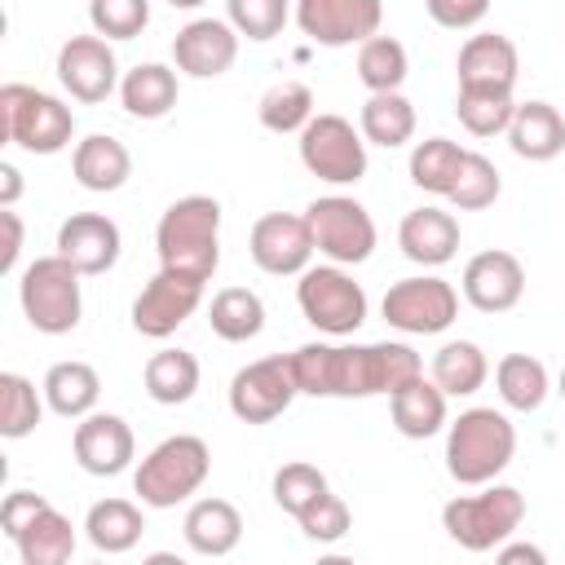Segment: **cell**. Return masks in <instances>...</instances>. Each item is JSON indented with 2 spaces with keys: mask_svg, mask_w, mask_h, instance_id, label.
Returning <instances> with one entry per match:
<instances>
[{
  "mask_svg": "<svg viewBox=\"0 0 565 565\" xmlns=\"http://www.w3.org/2000/svg\"><path fill=\"white\" fill-rule=\"evenodd\" d=\"M516 71H521V57H516V44L499 31H477L463 40L459 57H455V75L459 84H472V88H512L516 84Z\"/></svg>",
  "mask_w": 565,
  "mask_h": 565,
  "instance_id": "obj_22",
  "label": "cell"
},
{
  "mask_svg": "<svg viewBox=\"0 0 565 565\" xmlns=\"http://www.w3.org/2000/svg\"><path fill=\"white\" fill-rule=\"evenodd\" d=\"M291 4L287 0H225V18L238 35H247L252 44H265L274 35H282Z\"/></svg>",
  "mask_w": 565,
  "mask_h": 565,
  "instance_id": "obj_44",
  "label": "cell"
},
{
  "mask_svg": "<svg viewBox=\"0 0 565 565\" xmlns=\"http://www.w3.org/2000/svg\"><path fill=\"white\" fill-rule=\"evenodd\" d=\"M516 455V428L494 406H468L446 424V472L459 486L494 481Z\"/></svg>",
  "mask_w": 565,
  "mask_h": 565,
  "instance_id": "obj_2",
  "label": "cell"
},
{
  "mask_svg": "<svg viewBox=\"0 0 565 565\" xmlns=\"http://www.w3.org/2000/svg\"><path fill=\"white\" fill-rule=\"evenodd\" d=\"M238 31L230 18H194L172 35V62L190 79H216L234 66L238 57Z\"/></svg>",
  "mask_w": 565,
  "mask_h": 565,
  "instance_id": "obj_17",
  "label": "cell"
},
{
  "mask_svg": "<svg viewBox=\"0 0 565 565\" xmlns=\"http://www.w3.org/2000/svg\"><path fill=\"white\" fill-rule=\"evenodd\" d=\"M75 137V110L40 93L31 84H4L0 88V141L22 146L26 154H57Z\"/></svg>",
  "mask_w": 565,
  "mask_h": 565,
  "instance_id": "obj_5",
  "label": "cell"
},
{
  "mask_svg": "<svg viewBox=\"0 0 565 565\" xmlns=\"http://www.w3.org/2000/svg\"><path fill=\"white\" fill-rule=\"evenodd\" d=\"M79 269L66 260V256H35L22 278H18V300H22V313L26 322L40 331V335H66L79 327V313H84V296H79Z\"/></svg>",
  "mask_w": 565,
  "mask_h": 565,
  "instance_id": "obj_6",
  "label": "cell"
},
{
  "mask_svg": "<svg viewBox=\"0 0 565 565\" xmlns=\"http://www.w3.org/2000/svg\"><path fill=\"white\" fill-rule=\"evenodd\" d=\"M331 486H327V472L322 468H313V463H282L278 472H274V503L287 512V516H300L309 503H318L322 494H327Z\"/></svg>",
  "mask_w": 565,
  "mask_h": 565,
  "instance_id": "obj_43",
  "label": "cell"
},
{
  "mask_svg": "<svg viewBox=\"0 0 565 565\" xmlns=\"http://www.w3.org/2000/svg\"><path fill=\"white\" fill-rule=\"evenodd\" d=\"M313 247L335 265H362L375 252V221L349 194H322L305 207Z\"/></svg>",
  "mask_w": 565,
  "mask_h": 565,
  "instance_id": "obj_10",
  "label": "cell"
},
{
  "mask_svg": "<svg viewBox=\"0 0 565 565\" xmlns=\"http://www.w3.org/2000/svg\"><path fill=\"white\" fill-rule=\"evenodd\" d=\"M556 393H561V397H565V371H561V380H556Z\"/></svg>",
  "mask_w": 565,
  "mask_h": 565,
  "instance_id": "obj_53",
  "label": "cell"
},
{
  "mask_svg": "<svg viewBox=\"0 0 565 565\" xmlns=\"http://www.w3.org/2000/svg\"><path fill=\"white\" fill-rule=\"evenodd\" d=\"M296 137L309 177L327 185H358L366 177V137L344 115H313Z\"/></svg>",
  "mask_w": 565,
  "mask_h": 565,
  "instance_id": "obj_8",
  "label": "cell"
},
{
  "mask_svg": "<svg viewBox=\"0 0 565 565\" xmlns=\"http://www.w3.org/2000/svg\"><path fill=\"white\" fill-rule=\"evenodd\" d=\"M380 313L393 331L406 335H441L455 318H459V291L437 278V274H415V278H397L384 300Z\"/></svg>",
  "mask_w": 565,
  "mask_h": 565,
  "instance_id": "obj_11",
  "label": "cell"
},
{
  "mask_svg": "<svg viewBox=\"0 0 565 565\" xmlns=\"http://www.w3.org/2000/svg\"><path fill=\"white\" fill-rule=\"evenodd\" d=\"M433 384L446 393V397H472L486 375H490V362L481 353L477 340H446L437 353H433Z\"/></svg>",
  "mask_w": 565,
  "mask_h": 565,
  "instance_id": "obj_34",
  "label": "cell"
},
{
  "mask_svg": "<svg viewBox=\"0 0 565 565\" xmlns=\"http://www.w3.org/2000/svg\"><path fill=\"white\" fill-rule=\"evenodd\" d=\"M291 375L296 388L309 397H335V380H340V344H300L291 353Z\"/></svg>",
  "mask_w": 565,
  "mask_h": 565,
  "instance_id": "obj_42",
  "label": "cell"
},
{
  "mask_svg": "<svg viewBox=\"0 0 565 565\" xmlns=\"http://www.w3.org/2000/svg\"><path fill=\"white\" fill-rule=\"evenodd\" d=\"M84 534H88V543H93L97 552L124 556V552H132V547L141 543L146 516H141V508H137L132 499H102V503L88 508Z\"/></svg>",
  "mask_w": 565,
  "mask_h": 565,
  "instance_id": "obj_28",
  "label": "cell"
},
{
  "mask_svg": "<svg viewBox=\"0 0 565 565\" xmlns=\"http://www.w3.org/2000/svg\"><path fill=\"white\" fill-rule=\"evenodd\" d=\"M384 0H296V26L327 49L362 44L380 35Z\"/></svg>",
  "mask_w": 565,
  "mask_h": 565,
  "instance_id": "obj_13",
  "label": "cell"
},
{
  "mask_svg": "<svg viewBox=\"0 0 565 565\" xmlns=\"http://www.w3.org/2000/svg\"><path fill=\"white\" fill-rule=\"evenodd\" d=\"M44 402H49V411L53 415H62V419H84V415H93V406H97V397H102V375L88 366V362H79V358H71V362H53L49 371H44Z\"/></svg>",
  "mask_w": 565,
  "mask_h": 565,
  "instance_id": "obj_27",
  "label": "cell"
},
{
  "mask_svg": "<svg viewBox=\"0 0 565 565\" xmlns=\"http://www.w3.org/2000/svg\"><path fill=\"white\" fill-rule=\"evenodd\" d=\"M119 247H124V234H119V225H115L110 216H102V212H71V216L57 225V256H66L84 278L115 269Z\"/></svg>",
  "mask_w": 565,
  "mask_h": 565,
  "instance_id": "obj_20",
  "label": "cell"
},
{
  "mask_svg": "<svg viewBox=\"0 0 565 565\" xmlns=\"http://www.w3.org/2000/svg\"><path fill=\"white\" fill-rule=\"evenodd\" d=\"M397 247L406 260L437 269V265L455 260V252H459V221L446 207H415L397 225Z\"/></svg>",
  "mask_w": 565,
  "mask_h": 565,
  "instance_id": "obj_21",
  "label": "cell"
},
{
  "mask_svg": "<svg viewBox=\"0 0 565 565\" xmlns=\"http://www.w3.org/2000/svg\"><path fill=\"white\" fill-rule=\"evenodd\" d=\"M247 252H252L256 269H265L274 278H291V274L300 278L318 247H313V234H309L305 216H296V212H265L252 225V234H247Z\"/></svg>",
  "mask_w": 565,
  "mask_h": 565,
  "instance_id": "obj_15",
  "label": "cell"
},
{
  "mask_svg": "<svg viewBox=\"0 0 565 565\" xmlns=\"http://www.w3.org/2000/svg\"><path fill=\"white\" fill-rule=\"evenodd\" d=\"M22 194V172L13 163H0V207H13Z\"/></svg>",
  "mask_w": 565,
  "mask_h": 565,
  "instance_id": "obj_51",
  "label": "cell"
},
{
  "mask_svg": "<svg viewBox=\"0 0 565 565\" xmlns=\"http://www.w3.org/2000/svg\"><path fill=\"white\" fill-rule=\"evenodd\" d=\"M463 154H468V150H463L459 141H450V137L415 141V150H411V181H415L424 194L446 199L450 185H455V177H459V168H463Z\"/></svg>",
  "mask_w": 565,
  "mask_h": 565,
  "instance_id": "obj_36",
  "label": "cell"
},
{
  "mask_svg": "<svg viewBox=\"0 0 565 565\" xmlns=\"http://www.w3.org/2000/svg\"><path fill=\"white\" fill-rule=\"evenodd\" d=\"M119 102L132 119H163L177 106V71L163 62H141L119 79Z\"/></svg>",
  "mask_w": 565,
  "mask_h": 565,
  "instance_id": "obj_30",
  "label": "cell"
},
{
  "mask_svg": "<svg viewBox=\"0 0 565 565\" xmlns=\"http://www.w3.org/2000/svg\"><path fill=\"white\" fill-rule=\"evenodd\" d=\"M296 375H291V353H274L260 362H247L230 380V411L243 424H274L291 402H296Z\"/></svg>",
  "mask_w": 565,
  "mask_h": 565,
  "instance_id": "obj_12",
  "label": "cell"
},
{
  "mask_svg": "<svg viewBox=\"0 0 565 565\" xmlns=\"http://www.w3.org/2000/svg\"><path fill=\"white\" fill-rule=\"evenodd\" d=\"M296 305L322 335H353L366 322V291L344 265H309L296 282Z\"/></svg>",
  "mask_w": 565,
  "mask_h": 565,
  "instance_id": "obj_7",
  "label": "cell"
},
{
  "mask_svg": "<svg viewBox=\"0 0 565 565\" xmlns=\"http://www.w3.org/2000/svg\"><path fill=\"white\" fill-rule=\"evenodd\" d=\"M13 547H18L22 565H66V561L75 556V525H71L53 503H44V508L18 530Z\"/></svg>",
  "mask_w": 565,
  "mask_h": 565,
  "instance_id": "obj_29",
  "label": "cell"
},
{
  "mask_svg": "<svg viewBox=\"0 0 565 565\" xmlns=\"http://www.w3.org/2000/svg\"><path fill=\"white\" fill-rule=\"evenodd\" d=\"M296 525H300V534H305L309 543H340V539L349 534L353 516H349V503L327 490L318 503H309V508L296 516Z\"/></svg>",
  "mask_w": 565,
  "mask_h": 565,
  "instance_id": "obj_46",
  "label": "cell"
},
{
  "mask_svg": "<svg viewBox=\"0 0 565 565\" xmlns=\"http://www.w3.org/2000/svg\"><path fill=\"white\" fill-rule=\"evenodd\" d=\"M49 499L44 494H35V490H9L4 494V503H0V530L9 534V539H18V530L44 508Z\"/></svg>",
  "mask_w": 565,
  "mask_h": 565,
  "instance_id": "obj_48",
  "label": "cell"
},
{
  "mask_svg": "<svg viewBox=\"0 0 565 565\" xmlns=\"http://www.w3.org/2000/svg\"><path fill=\"white\" fill-rule=\"evenodd\" d=\"M424 362L411 344L402 340H380V344H340V380L335 397H375V393H397L402 384L419 380Z\"/></svg>",
  "mask_w": 565,
  "mask_h": 565,
  "instance_id": "obj_9",
  "label": "cell"
},
{
  "mask_svg": "<svg viewBox=\"0 0 565 565\" xmlns=\"http://www.w3.org/2000/svg\"><path fill=\"white\" fill-rule=\"evenodd\" d=\"M388 415H393V428L411 441H424L450 424L446 419V393L424 375L402 384L397 393H388Z\"/></svg>",
  "mask_w": 565,
  "mask_h": 565,
  "instance_id": "obj_26",
  "label": "cell"
},
{
  "mask_svg": "<svg viewBox=\"0 0 565 565\" xmlns=\"http://www.w3.org/2000/svg\"><path fill=\"white\" fill-rule=\"evenodd\" d=\"M44 393V388H40ZM35 393V384L26 380V375H18V371H4L0 375V437H9V441H22V437H31L35 433V424L44 419V397Z\"/></svg>",
  "mask_w": 565,
  "mask_h": 565,
  "instance_id": "obj_39",
  "label": "cell"
},
{
  "mask_svg": "<svg viewBox=\"0 0 565 565\" xmlns=\"http://www.w3.org/2000/svg\"><path fill=\"white\" fill-rule=\"evenodd\" d=\"M0 225H4V252H0V274H13L18 269V256H22V216L13 207H0Z\"/></svg>",
  "mask_w": 565,
  "mask_h": 565,
  "instance_id": "obj_49",
  "label": "cell"
},
{
  "mask_svg": "<svg viewBox=\"0 0 565 565\" xmlns=\"http://www.w3.org/2000/svg\"><path fill=\"white\" fill-rule=\"evenodd\" d=\"M508 146L516 159L552 163L565 150V119L552 102H516V115L508 124Z\"/></svg>",
  "mask_w": 565,
  "mask_h": 565,
  "instance_id": "obj_24",
  "label": "cell"
},
{
  "mask_svg": "<svg viewBox=\"0 0 565 565\" xmlns=\"http://www.w3.org/2000/svg\"><path fill=\"white\" fill-rule=\"evenodd\" d=\"M159 269L207 282L221 265V203L212 194L177 199L154 225Z\"/></svg>",
  "mask_w": 565,
  "mask_h": 565,
  "instance_id": "obj_1",
  "label": "cell"
},
{
  "mask_svg": "<svg viewBox=\"0 0 565 565\" xmlns=\"http://www.w3.org/2000/svg\"><path fill=\"white\" fill-rule=\"evenodd\" d=\"M463 300L477 309V313H508L521 305L525 296V265L503 252V247H490V252H477L468 265H463Z\"/></svg>",
  "mask_w": 565,
  "mask_h": 565,
  "instance_id": "obj_18",
  "label": "cell"
},
{
  "mask_svg": "<svg viewBox=\"0 0 565 565\" xmlns=\"http://www.w3.org/2000/svg\"><path fill=\"white\" fill-rule=\"evenodd\" d=\"M424 9L446 31H472L490 13V0H424Z\"/></svg>",
  "mask_w": 565,
  "mask_h": 565,
  "instance_id": "obj_47",
  "label": "cell"
},
{
  "mask_svg": "<svg viewBox=\"0 0 565 565\" xmlns=\"http://www.w3.org/2000/svg\"><path fill=\"white\" fill-rule=\"evenodd\" d=\"M71 450H75V463L88 477H119L132 463V455H137V437H132V428H128L124 415L93 411V415H84L75 424Z\"/></svg>",
  "mask_w": 565,
  "mask_h": 565,
  "instance_id": "obj_19",
  "label": "cell"
},
{
  "mask_svg": "<svg viewBox=\"0 0 565 565\" xmlns=\"http://www.w3.org/2000/svg\"><path fill=\"white\" fill-rule=\"evenodd\" d=\"M494 556H499V565H543L547 561V552L534 543H499Z\"/></svg>",
  "mask_w": 565,
  "mask_h": 565,
  "instance_id": "obj_50",
  "label": "cell"
},
{
  "mask_svg": "<svg viewBox=\"0 0 565 565\" xmlns=\"http://www.w3.org/2000/svg\"><path fill=\"white\" fill-rule=\"evenodd\" d=\"M358 128L371 146H384V150H397L415 137V106L402 88L393 93H371L362 102V115H358Z\"/></svg>",
  "mask_w": 565,
  "mask_h": 565,
  "instance_id": "obj_33",
  "label": "cell"
},
{
  "mask_svg": "<svg viewBox=\"0 0 565 565\" xmlns=\"http://www.w3.org/2000/svg\"><path fill=\"white\" fill-rule=\"evenodd\" d=\"M71 177L93 194H115L132 177V154L110 132H88L71 150Z\"/></svg>",
  "mask_w": 565,
  "mask_h": 565,
  "instance_id": "obj_23",
  "label": "cell"
},
{
  "mask_svg": "<svg viewBox=\"0 0 565 565\" xmlns=\"http://www.w3.org/2000/svg\"><path fill=\"white\" fill-rule=\"evenodd\" d=\"M455 115H459V124L472 137H494V132H508V124L516 115V102H512V88H472V84H459Z\"/></svg>",
  "mask_w": 565,
  "mask_h": 565,
  "instance_id": "obj_37",
  "label": "cell"
},
{
  "mask_svg": "<svg viewBox=\"0 0 565 565\" xmlns=\"http://www.w3.org/2000/svg\"><path fill=\"white\" fill-rule=\"evenodd\" d=\"M168 4H172V9H199L203 0H168Z\"/></svg>",
  "mask_w": 565,
  "mask_h": 565,
  "instance_id": "obj_52",
  "label": "cell"
},
{
  "mask_svg": "<svg viewBox=\"0 0 565 565\" xmlns=\"http://www.w3.org/2000/svg\"><path fill=\"white\" fill-rule=\"evenodd\" d=\"M88 26L106 40H137L150 26V0H88Z\"/></svg>",
  "mask_w": 565,
  "mask_h": 565,
  "instance_id": "obj_45",
  "label": "cell"
},
{
  "mask_svg": "<svg viewBox=\"0 0 565 565\" xmlns=\"http://www.w3.org/2000/svg\"><path fill=\"white\" fill-rule=\"evenodd\" d=\"M181 534H185L190 552H199V556H230L243 539V516L230 499L207 494V499L190 503V512L181 521Z\"/></svg>",
  "mask_w": 565,
  "mask_h": 565,
  "instance_id": "obj_25",
  "label": "cell"
},
{
  "mask_svg": "<svg viewBox=\"0 0 565 565\" xmlns=\"http://www.w3.org/2000/svg\"><path fill=\"white\" fill-rule=\"evenodd\" d=\"M256 115H260V124L269 128V132H300L309 119H313V88L309 84H300V79H278V84H269L265 93H260V102H256Z\"/></svg>",
  "mask_w": 565,
  "mask_h": 565,
  "instance_id": "obj_38",
  "label": "cell"
},
{
  "mask_svg": "<svg viewBox=\"0 0 565 565\" xmlns=\"http://www.w3.org/2000/svg\"><path fill=\"white\" fill-rule=\"evenodd\" d=\"M199 305H203V282L199 278L159 269L141 287V296L132 300V331L146 335V340H168L185 318H194Z\"/></svg>",
  "mask_w": 565,
  "mask_h": 565,
  "instance_id": "obj_14",
  "label": "cell"
},
{
  "mask_svg": "<svg viewBox=\"0 0 565 565\" xmlns=\"http://www.w3.org/2000/svg\"><path fill=\"white\" fill-rule=\"evenodd\" d=\"M207 327L225 344H247L265 331V300L252 287H221L207 305Z\"/></svg>",
  "mask_w": 565,
  "mask_h": 565,
  "instance_id": "obj_31",
  "label": "cell"
},
{
  "mask_svg": "<svg viewBox=\"0 0 565 565\" xmlns=\"http://www.w3.org/2000/svg\"><path fill=\"white\" fill-rule=\"evenodd\" d=\"M57 79L75 102H106L119 88V62L106 35H71L57 49Z\"/></svg>",
  "mask_w": 565,
  "mask_h": 565,
  "instance_id": "obj_16",
  "label": "cell"
},
{
  "mask_svg": "<svg viewBox=\"0 0 565 565\" xmlns=\"http://www.w3.org/2000/svg\"><path fill=\"white\" fill-rule=\"evenodd\" d=\"M212 472V450L203 437L194 433H177V437H163L132 472V494L146 503V508H177L185 503L190 494H199V486L207 481Z\"/></svg>",
  "mask_w": 565,
  "mask_h": 565,
  "instance_id": "obj_4",
  "label": "cell"
},
{
  "mask_svg": "<svg viewBox=\"0 0 565 565\" xmlns=\"http://www.w3.org/2000/svg\"><path fill=\"white\" fill-rule=\"evenodd\" d=\"M494 388H499L503 406L530 415V411H539L547 402L552 380H547V366L539 358H530V353H503L499 366H494Z\"/></svg>",
  "mask_w": 565,
  "mask_h": 565,
  "instance_id": "obj_35",
  "label": "cell"
},
{
  "mask_svg": "<svg viewBox=\"0 0 565 565\" xmlns=\"http://www.w3.org/2000/svg\"><path fill=\"white\" fill-rule=\"evenodd\" d=\"M525 521V494L503 481L477 486V494H455L441 508V530L463 552H494L508 543Z\"/></svg>",
  "mask_w": 565,
  "mask_h": 565,
  "instance_id": "obj_3",
  "label": "cell"
},
{
  "mask_svg": "<svg viewBox=\"0 0 565 565\" xmlns=\"http://www.w3.org/2000/svg\"><path fill=\"white\" fill-rule=\"evenodd\" d=\"M199 358L185 353V349H159L150 353L146 371H141V384L150 393V402L159 406H185L194 393H199Z\"/></svg>",
  "mask_w": 565,
  "mask_h": 565,
  "instance_id": "obj_32",
  "label": "cell"
},
{
  "mask_svg": "<svg viewBox=\"0 0 565 565\" xmlns=\"http://www.w3.org/2000/svg\"><path fill=\"white\" fill-rule=\"evenodd\" d=\"M499 190H503L499 168H494L486 154L468 150V154H463V168H459V177H455V185H450L446 199H450L459 212H481V207H490V203L499 199Z\"/></svg>",
  "mask_w": 565,
  "mask_h": 565,
  "instance_id": "obj_41",
  "label": "cell"
},
{
  "mask_svg": "<svg viewBox=\"0 0 565 565\" xmlns=\"http://www.w3.org/2000/svg\"><path fill=\"white\" fill-rule=\"evenodd\" d=\"M406 44L393 40V35H371L358 44V79L371 88V93H393L406 84Z\"/></svg>",
  "mask_w": 565,
  "mask_h": 565,
  "instance_id": "obj_40",
  "label": "cell"
}]
</instances>
